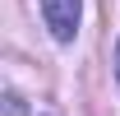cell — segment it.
Wrapping results in <instances>:
<instances>
[{
  "instance_id": "obj_1",
  "label": "cell",
  "mask_w": 120,
  "mask_h": 116,
  "mask_svg": "<svg viewBox=\"0 0 120 116\" xmlns=\"http://www.w3.org/2000/svg\"><path fill=\"white\" fill-rule=\"evenodd\" d=\"M42 19L56 42H74L79 19H83V0H42Z\"/></svg>"
},
{
  "instance_id": "obj_2",
  "label": "cell",
  "mask_w": 120,
  "mask_h": 116,
  "mask_svg": "<svg viewBox=\"0 0 120 116\" xmlns=\"http://www.w3.org/2000/svg\"><path fill=\"white\" fill-rule=\"evenodd\" d=\"M116 79H120V42H116Z\"/></svg>"
}]
</instances>
